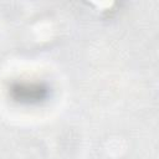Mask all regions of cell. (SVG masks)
I'll list each match as a JSON object with an SVG mask.
<instances>
[{
    "label": "cell",
    "mask_w": 159,
    "mask_h": 159,
    "mask_svg": "<svg viewBox=\"0 0 159 159\" xmlns=\"http://www.w3.org/2000/svg\"><path fill=\"white\" fill-rule=\"evenodd\" d=\"M12 97L20 102H40L47 97V88L34 83H17L11 88Z\"/></svg>",
    "instance_id": "6da1fadb"
}]
</instances>
